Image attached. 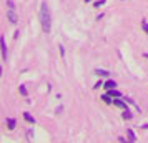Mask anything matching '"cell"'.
<instances>
[{
    "instance_id": "obj_1",
    "label": "cell",
    "mask_w": 148,
    "mask_h": 143,
    "mask_svg": "<svg viewBox=\"0 0 148 143\" xmlns=\"http://www.w3.org/2000/svg\"><path fill=\"white\" fill-rule=\"evenodd\" d=\"M40 23H42V30L45 34H50V30H52V14H50L48 3H45V2L40 5Z\"/></svg>"
},
{
    "instance_id": "obj_2",
    "label": "cell",
    "mask_w": 148,
    "mask_h": 143,
    "mask_svg": "<svg viewBox=\"0 0 148 143\" xmlns=\"http://www.w3.org/2000/svg\"><path fill=\"white\" fill-rule=\"evenodd\" d=\"M0 45H2V58H3V62H7L8 52H7V43H5V37H3V35H2V38H0Z\"/></svg>"
},
{
    "instance_id": "obj_3",
    "label": "cell",
    "mask_w": 148,
    "mask_h": 143,
    "mask_svg": "<svg viewBox=\"0 0 148 143\" xmlns=\"http://www.w3.org/2000/svg\"><path fill=\"white\" fill-rule=\"evenodd\" d=\"M8 22H10V23H17V15H15V12H14V8H8Z\"/></svg>"
},
{
    "instance_id": "obj_4",
    "label": "cell",
    "mask_w": 148,
    "mask_h": 143,
    "mask_svg": "<svg viewBox=\"0 0 148 143\" xmlns=\"http://www.w3.org/2000/svg\"><path fill=\"white\" fill-rule=\"evenodd\" d=\"M115 107H118V108H121V110H127L128 107H127V103L123 102V100H121V98H116V100H115Z\"/></svg>"
},
{
    "instance_id": "obj_5",
    "label": "cell",
    "mask_w": 148,
    "mask_h": 143,
    "mask_svg": "<svg viewBox=\"0 0 148 143\" xmlns=\"http://www.w3.org/2000/svg\"><path fill=\"white\" fill-rule=\"evenodd\" d=\"M107 93L110 96H115V98H121V93L118 92V90H115V88H110V90H107Z\"/></svg>"
},
{
    "instance_id": "obj_6",
    "label": "cell",
    "mask_w": 148,
    "mask_h": 143,
    "mask_svg": "<svg viewBox=\"0 0 148 143\" xmlns=\"http://www.w3.org/2000/svg\"><path fill=\"white\" fill-rule=\"evenodd\" d=\"M103 87H105L107 90H110V88H115V87H116V82H115V80H107V82L103 83Z\"/></svg>"
},
{
    "instance_id": "obj_7",
    "label": "cell",
    "mask_w": 148,
    "mask_h": 143,
    "mask_svg": "<svg viewBox=\"0 0 148 143\" xmlns=\"http://www.w3.org/2000/svg\"><path fill=\"white\" fill-rule=\"evenodd\" d=\"M127 133H128V140H130V142H136V135H135L133 130L128 128V130H127Z\"/></svg>"
},
{
    "instance_id": "obj_8",
    "label": "cell",
    "mask_w": 148,
    "mask_h": 143,
    "mask_svg": "<svg viewBox=\"0 0 148 143\" xmlns=\"http://www.w3.org/2000/svg\"><path fill=\"white\" fill-rule=\"evenodd\" d=\"M15 125H17V122H15V118H7V127L8 130H14Z\"/></svg>"
},
{
    "instance_id": "obj_9",
    "label": "cell",
    "mask_w": 148,
    "mask_h": 143,
    "mask_svg": "<svg viewBox=\"0 0 148 143\" xmlns=\"http://www.w3.org/2000/svg\"><path fill=\"white\" fill-rule=\"evenodd\" d=\"M95 73L98 77H108V70H101V68H97L95 70Z\"/></svg>"
},
{
    "instance_id": "obj_10",
    "label": "cell",
    "mask_w": 148,
    "mask_h": 143,
    "mask_svg": "<svg viewBox=\"0 0 148 143\" xmlns=\"http://www.w3.org/2000/svg\"><path fill=\"white\" fill-rule=\"evenodd\" d=\"M23 118H25V120H27L28 123H35V118H34L32 115H30V113H27V112L23 113Z\"/></svg>"
},
{
    "instance_id": "obj_11",
    "label": "cell",
    "mask_w": 148,
    "mask_h": 143,
    "mask_svg": "<svg viewBox=\"0 0 148 143\" xmlns=\"http://www.w3.org/2000/svg\"><path fill=\"white\" fill-rule=\"evenodd\" d=\"M132 116H133V115H132V112H130V110H123V118H125V120H130V118H132Z\"/></svg>"
},
{
    "instance_id": "obj_12",
    "label": "cell",
    "mask_w": 148,
    "mask_h": 143,
    "mask_svg": "<svg viewBox=\"0 0 148 143\" xmlns=\"http://www.w3.org/2000/svg\"><path fill=\"white\" fill-rule=\"evenodd\" d=\"M18 92H20V93H22V95H23V96H27V95H28L27 88H25V87H23V85H20V87H18Z\"/></svg>"
},
{
    "instance_id": "obj_13",
    "label": "cell",
    "mask_w": 148,
    "mask_h": 143,
    "mask_svg": "<svg viewBox=\"0 0 148 143\" xmlns=\"http://www.w3.org/2000/svg\"><path fill=\"white\" fill-rule=\"evenodd\" d=\"M101 100H103L105 103H112V98H110V95H108V93H105V95L101 96Z\"/></svg>"
},
{
    "instance_id": "obj_14",
    "label": "cell",
    "mask_w": 148,
    "mask_h": 143,
    "mask_svg": "<svg viewBox=\"0 0 148 143\" xmlns=\"http://www.w3.org/2000/svg\"><path fill=\"white\" fill-rule=\"evenodd\" d=\"M103 3H107V0H97V2L93 3V7H101Z\"/></svg>"
},
{
    "instance_id": "obj_15",
    "label": "cell",
    "mask_w": 148,
    "mask_h": 143,
    "mask_svg": "<svg viewBox=\"0 0 148 143\" xmlns=\"http://www.w3.org/2000/svg\"><path fill=\"white\" fill-rule=\"evenodd\" d=\"M141 28H143V30H145V32L148 34V23H147V20H143V22H141Z\"/></svg>"
},
{
    "instance_id": "obj_16",
    "label": "cell",
    "mask_w": 148,
    "mask_h": 143,
    "mask_svg": "<svg viewBox=\"0 0 148 143\" xmlns=\"http://www.w3.org/2000/svg\"><path fill=\"white\" fill-rule=\"evenodd\" d=\"M7 3H8V8H14L15 10V3L12 2V0H7Z\"/></svg>"
},
{
    "instance_id": "obj_17",
    "label": "cell",
    "mask_w": 148,
    "mask_h": 143,
    "mask_svg": "<svg viewBox=\"0 0 148 143\" xmlns=\"http://www.w3.org/2000/svg\"><path fill=\"white\" fill-rule=\"evenodd\" d=\"M103 83H105V82H97V83H95V87H93V88H98V87H101Z\"/></svg>"
}]
</instances>
